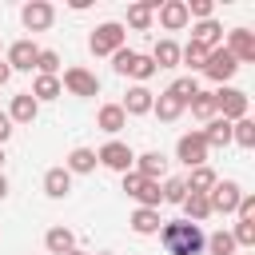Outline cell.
<instances>
[{
    "label": "cell",
    "instance_id": "40",
    "mask_svg": "<svg viewBox=\"0 0 255 255\" xmlns=\"http://www.w3.org/2000/svg\"><path fill=\"white\" fill-rule=\"evenodd\" d=\"M235 219H255V195L243 191V199H239V207H235Z\"/></svg>",
    "mask_w": 255,
    "mask_h": 255
},
{
    "label": "cell",
    "instance_id": "30",
    "mask_svg": "<svg viewBox=\"0 0 255 255\" xmlns=\"http://www.w3.org/2000/svg\"><path fill=\"white\" fill-rule=\"evenodd\" d=\"M151 112L159 116V124H171V120H179V116H183V104H179V100H171V96L163 92V96H155Z\"/></svg>",
    "mask_w": 255,
    "mask_h": 255
},
{
    "label": "cell",
    "instance_id": "1",
    "mask_svg": "<svg viewBox=\"0 0 255 255\" xmlns=\"http://www.w3.org/2000/svg\"><path fill=\"white\" fill-rule=\"evenodd\" d=\"M159 243L167 255H199L207 235L199 231V223H187V219H171L159 227Z\"/></svg>",
    "mask_w": 255,
    "mask_h": 255
},
{
    "label": "cell",
    "instance_id": "22",
    "mask_svg": "<svg viewBox=\"0 0 255 255\" xmlns=\"http://www.w3.org/2000/svg\"><path fill=\"white\" fill-rule=\"evenodd\" d=\"M128 223H131L135 235H159V223H163V219H159V211H151V207H135Z\"/></svg>",
    "mask_w": 255,
    "mask_h": 255
},
{
    "label": "cell",
    "instance_id": "26",
    "mask_svg": "<svg viewBox=\"0 0 255 255\" xmlns=\"http://www.w3.org/2000/svg\"><path fill=\"white\" fill-rule=\"evenodd\" d=\"M215 179H219V175L203 163V167H191V175H187L183 183H187V191H191V195H207V191L215 187Z\"/></svg>",
    "mask_w": 255,
    "mask_h": 255
},
{
    "label": "cell",
    "instance_id": "24",
    "mask_svg": "<svg viewBox=\"0 0 255 255\" xmlns=\"http://www.w3.org/2000/svg\"><path fill=\"white\" fill-rule=\"evenodd\" d=\"M60 96H64L60 76H36V84H32V100H36V104H52V100H60Z\"/></svg>",
    "mask_w": 255,
    "mask_h": 255
},
{
    "label": "cell",
    "instance_id": "13",
    "mask_svg": "<svg viewBox=\"0 0 255 255\" xmlns=\"http://www.w3.org/2000/svg\"><path fill=\"white\" fill-rule=\"evenodd\" d=\"M36 44L32 40H16V44H8V56H4V64L12 68V72H32L36 68Z\"/></svg>",
    "mask_w": 255,
    "mask_h": 255
},
{
    "label": "cell",
    "instance_id": "41",
    "mask_svg": "<svg viewBox=\"0 0 255 255\" xmlns=\"http://www.w3.org/2000/svg\"><path fill=\"white\" fill-rule=\"evenodd\" d=\"M12 128H16V124L8 120V112H0V147H4L8 139H12Z\"/></svg>",
    "mask_w": 255,
    "mask_h": 255
},
{
    "label": "cell",
    "instance_id": "4",
    "mask_svg": "<svg viewBox=\"0 0 255 255\" xmlns=\"http://www.w3.org/2000/svg\"><path fill=\"white\" fill-rule=\"evenodd\" d=\"M60 88L68 92V96H80V100H92V96H100V80H96V72H88V68H64V76H60Z\"/></svg>",
    "mask_w": 255,
    "mask_h": 255
},
{
    "label": "cell",
    "instance_id": "33",
    "mask_svg": "<svg viewBox=\"0 0 255 255\" xmlns=\"http://www.w3.org/2000/svg\"><path fill=\"white\" fill-rule=\"evenodd\" d=\"M199 92V84H195V76H179V80H171V88H167V96L171 100H179L183 108L191 104V96Z\"/></svg>",
    "mask_w": 255,
    "mask_h": 255
},
{
    "label": "cell",
    "instance_id": "28",
    "mask_svg": "<svg viewBox=\"0 0 255 255\" xmlns=\"http://www.w3.org/2000/svg\"><path fill=\"white\" fill-rule=\"evenodd\" d=\"M151 64H155V68H175V64H179V44H175V40H159V44L151 48Z\"/></svg>",
    "mask_w": 255,
    "mask_h": 255
},
{
    "label": "cell",
    "instance_id": "29",
    "mask_svg": "<svg viewBox=\"0 0 255 255\" xmlns=\"http://www.w3.org/2000/svg\"><path fill=\"white\" fill-rule=\"evenodd\" d=\"M207 52H211V48H203V44L187 40V44L179 48V64H187L191 72H203V64H207Z\"/></svg>",
    "mask_w": 255,
    "mask_h": 255
},
{
    "label": "cell",
    "instance_id": "45",
    "mask_svg": "<svg viewBox=\"0 0 255 255\" xmlns=\"http://www.w3.org/2000/svg\"><path fill=\"white\" fill-rule=\"evenodd\" d=\"M0 163H4V147H0Z\"/></svg>",
    "mask_w": 255,
    "mask_h": 255
},
{
    "label": "cell",
    "instance_id": "8",
    "mask_svg": "<svg viewBox=\"0 0 255 255\" xmlns=\"http://www.w3.org/2000/svg\"><path fill=\"white\" fill-rule=\"evenodd\" d=\"M207 155H211V147L203 143L199 131H183V135L175 139V159H179V163H187V167H203Z\"/></svg>",
    "mask_w": 255,
    "mask_h": 255
},
{
    "label": "cell",
    "instance_id": "14",
    "mask_svg": "<svg viewBox=\"0 0 255 255\" xmlns=\"http://www.w3.org/2000/svg\"><path fill=\"white\" fill-rule=\"evenodd\" d=\"M151 104H155V92H151L147 84H131L120 108H124V116H147V112H151Z\"/></svg>",
    "mask_w": 255,
    "mask_h": 255
},
{
    "label": "cell",
    "instance_id": "46",
    "mask_svg": "<svg viewBox=\"0 0 255 255\" xmlns=\"http://www.w3.org/2000/svg\"><path fill=\"white\" fill-rule=\"evenodd\" d=\"M100 255H112V251H100Z\"/></svg>",
    "mask_w": 255,
    "mask_h": 255
},
{
    "label": "cell",
    "instance_id": "6",
    "mask_svg": "<svg viewBox=\"0 0 255 255\" xmlns=\"http://www.w3.org/2000/svg\"><path fill=\"white\" fill-rule=\"evenodd\" d=\"M239 199H243V187H239L235 179H215V187L207 191V203H211V215H235V207H239Z\"/></svg>",
    "mask_w": 255,
    "mask_h": 255
},
{
    "label": "cell",
    "instance_id": "25",
    "mask_svg": "<svg viewBox=\"0 0 255 255\" xmlns=\"http://www.w3.org/2000/svg\"><path fill=\"white\" fill-rule=\"evenodd\" d=\"M155 8H159V0L131 4V8H128V24H131L135 32H147V28H151V16H155Z\"/></svg>",
    "mask_w": 255,
    "mask_h": 255
},
{
    "label": "cell",
    "instance_id": "38",
    "mask_svg": "<svg viewBox=\"0 0 255 255\" xmlns=\"http://www.w3.org/2000/svg\"><path fill=\"white\" fill-rule=\"evenodd\" d=\"M231 239H235V247H255V219H235Z\"/></svg>",
    "mask_w": 255,
    "mask_h": 255
},
{
    "label": "cell",
    "instance_id": "42",
    "mask_svg": "<svg viewBox=\"0 0 255 255\" xmlns=\"http://www.w3.org/2000/svg\"><path fill=\"white\" fill-rule=\"evenodd\" d=\"M8 80H12V68H8V64H4V60H0V88H4V84H8Z\"/></svg>",
    "mask_w": 255,
    "mask_h": 255
},
{
    "label": "cell",
    "instance_id": "16",
    "mask_svg": "<svg viewBox=\"0 0 255 255\" xmlns=\"http://www.w3.org/2000/svg\"><path fill=\"white\" fill-rule=\"evenodd\" d=\"M72 191V175H68V167L60 163V167H48L44 171V195L48 199H64Z\"/></svg>",
    "mask_w": 255,
    "mask_h": 255
},
{
    "label": "cell",
    "instance_id": "34",
    "mask_svg": "<svg viewBox=\"0 0 255 255\" xmlns=\"http://www.w3.org/2000/svg\"><path fill=\"white\" fill-rule=\"evenodd\" d=\"M231 143H239V147H255V120H251V116H243V120L231 124Z\"/></svg>",
    "mask_w": 255,
    "mask_h": 255
},
{
    "label": "cell",
    "instance_id": "36",
    "mask_svg": "<svg viewBox=\"0 0 255 255\" xmlns=\"http://www.w3.org/2000/svg\"><path fill=\"white\" fill-rule=\"evenodd\" d=\"M36 72H40V76H56V72H60V52L40 48V52H36Z\"/></svg>",
    "mask_w": 255,
    "mask_h": 255
},
{
    "label": "cell",
    "instance_id": "44",
    "mask_svg": "<svg viewBox=\"0 0 255 255\" xmlns=\"http://www.w3.org/2000/svg\"><path fill=\"white\" fill-rule=\"evenodd\" d=\"M68 255H88V251H80V247H76V251H68Z\"/></svg>",
    "mask_w": 255,
    "mask_h": 255
},
{
    "label": "cell",
    "instance_id": "35",
    "mask_svg": "<svg viewBox=\"0 0 255 255\" xmlns=\"http://www.w3.org/2000/svg\"><path fill=\"white\" fill-rule=\"evenodd\" d=\"M203 251H211V255H235V239H231V231H215V235H207Z\"/></svg>",
    "mask_w": 255,
    "mask_h": 255
},
{
    "label": "cell",
    "instance_id": "19",
    "mask_svg": "<svg viewBox=\"0 0 255 255\" xmlns=\"http://www.w3.org/2000/svg\"><path fill=\"white\" fill-rule=\"evenodd\" d=\"M199 135H203L207 147H227V143H231V124H227L223 116H215V120H207V124L199 128Z\"/></svg>",
    "mask_w": 255,
    "mask_h": 255
},
{
    "label": "cell",
    "instance_id": "32",
    "mask_svg": "<svg viewBox=\"0 0 255 255\" xmlns=\"http://www.w3.org/2000/svg\"><path fill=\"white\" fill-rule=\"evenodd\" d=\"M155 72H159V68L151 64V56H139V52H135V60L128 64V72H124V76H131L135 84H147V80H151Z\"/></svg>",
    "mask_w": 255,
    "mask_h": 255
},
{
    "label": "cell",
    "instance_id": "5",
    "mask_svg": "<svg viewBox=\"0 0 255 255\" xmlns=\"http://www.w3.org/2000/svg\"><path fill=\"white\" fill-rule=\"evenodd\" d=\"M211 96H215V116H223L227 124L243 120L247 108H251V100H247L243 88H219V92H211Z\"/></svg>",
    "mask_w": 255,
    "mask_h": 255
},
{
    "label": "cell",
    "instance_id": "11",
    "mask_svg": "<svg viewBox=\"0 0 255 255\" xmlns=\"http://www.w3.org/2000/svg\"><path fill=\"white\" fill-rule=\"evenodd\" d=\"M223 48L235 56V64H251V60H255V32H251V28H231Z\"/></svg>",
    "mask_w": 255,
    "mask_h": 255
},
{
    "label": "cell",
    "instance_id": "37",
    "mask_svg": "<svg viewBox=\"0 0 255 255\" xmlns=\"http://www.w3.org/2000/svg\"><path fill=\"white\" fill-rule=\"evenodd\" d=\"M159 195H163V203H183V195H187V183H183V175H171V179L159 187Z\"/></svg>",
    "mask_w": 255,
    "mask_h": 255
},
{
    "label": "cell",
    "instance_id": "21",
    "mask_svg": "<svg viewBox=\"0 0 255 255\" xmlns=\"http://www.w3.org/2000/svg\"><path fill=\"white\" fill-rule=\"evenodd\" d=\"M44 247L52 251V255H68V251H76V235L60 223V227H48L44 231Z\"/></svg>",
    "mask_w": 255,
    "mask_h": 255
},
{
    "label": "cell",
    "instance_id": "23",
    "mask_svg": "<svg viewBox=\"0 0 255 255\" xmlns=\"http://www.w3.org/2000/svg\"><path fill=\"white\" fill-rule=\"evenodd\" d=\"M191 40L203 44V48H219V40H223V24H219V20H199V24L191 28Z\"/></svg>",
    "mask_w": 255,
    "mask_h": 255
},
{
    "label": "cell",
    "instance_id": "3",
    "mask_svg": "<svg viewBox=\"0 0 255 255\" xmlns=\"http://www.w3.org/2000/svg\"><path fill=\"white\" fill-rule=\"evenodd\" d=\"M124 191H128L139 207H151V211H159V203H163L159 183H155V179H143L139 171H124Z\"/></svg>",
    "mask_w": 255,
    "mask_h": 255
},
{
    "label": "cell",
    "instance_id": "18",
    "mask_svg": "<svg viewBox=\"0 0 255 255\" xmlns=\"http://www.w3.org/2000/svg\"><path fill=\"white\" fill-rule=\"evenodd\" d=\"M96 128H100V131H108V135L124 131V128H128V116H124V108H120V104H104V108L96 112Z\"/></svg>",
    "mask_w": 255,
    "mask_h": 255
},
{
    "label": "cell",
    "instance_id": "17",
    "mask_svg": "<svg viewBox=\"0 0 255 255\" xmlns=\"http://www.w3.org/2000/svg\"><path fill=\"white\" fill-rule=\"evenodd\" d=\"M36 112H40V104L32 100V92L12 96V104H8V120H12V124H32V120H36Z\"/></svg>",
    "mask_w": 255,
    "mask_h": 255
},
{
    "label": "cell",
    "instance_id": "2",
    "mask_svg": "<svg viewBox=\"0 0 255 255\" xmlns=\"http://www.w3.org/2000/svg\"><path fill=\"white\" fill-rule=\"evenodd\" d=\"M124 36H128V28H124L120 20H104V24H96L92 36H88V52H92V56H116V52L124 48Z\"/></svg>",
    "mask_w": 255,
    "mask_h": 255
},
{
    "label": "cell",
    "instance_id": "43",
    "mask_svg": "<svg viewBox=\"0 0 255 255\" xmlns=\"http://www.w3.org/2000/svg\"><path fill=\"white\" fill-rule=\"evenodd\" d=\"M4 195H8V179L0 175V199H4Z\"/></svg>",
    "mask_w": 255,
    "mask_h": 255
},
{
    "label": "cell",
    "instance_id": "31",
    "mask_svg": "<svg viewBox=\"0 0 255 255\" xmlns=\"http://www.w3.org/2000/svg\"><path fill=\"white\" fill-rule=\"evenodd\" d=\"M187 108H191V116H195V120H203V124H207V120H215V96H211V92H203V88L191 96V104H187Z\"/></svg>",
    "mask_w": 255,
    "mask_h": 255
},
{
    "label": "cell",
    "instance_id": "9",
    "mask_svg": "<svg viewBox=\"0 0 255 255\" xmlns=\"http://www.w3.org/2000/svg\"><path fill=\"white\" fill-rule=\"evenodd\" d=\"M96 159H100L108 171H120V175H124V171H131V163H135V151H131L128 143H120V139H108V143L96 151Z\"/></svg>",
    "mask_w": 255,
    "mask_h": 255
},
{
    "label": "cell",
    "instance_id": "39",
    "mask_svg": "<svg viewBox=\"0 0 255 255\" xmlns=\"http://www.w3.org/2000/svg\"><path fill=\"white\" fill-rule=\"evenodd\" d=\"M211 12H215L211 0H191L187 4V16H195V20H211Z\"/></svg>",
    "mask_w": 255,
    "mask_h": 255
},
{
    "label": "cell",
    "instance_id": "7",
    "mask_svg": "<svg viewBox=\"0 0 255 255\" xmlns=\"http://www.w3.org/2000/svg\"><path fill=\"white\" fill-rule=\"evenodd\" d=\"M239 72V64H235V56L219 44V48H211L207 52V64H203V76L211 80V84H219V88H227V80Z\"/></svg>",
    "mask_w": 255,
    "mask_h": 255
},
{
    "label": "cell",
    "instance_id": "12",
    "mask_svg": "<svg viewBox=\"0 0 255 255\" xmlns=\"http://www.w3.org/2000/svg\"><path fill=\"white\" fill-rule=\"evenodd\" d=\"M155 12H159V28H167V32H179V28L191 24V16H187V0H163Z\"/></svg>",
    "mask_w": 255,
    "mask_h": 255
},
{
    "label": "cell",
    "instance_id": "27",
    "mask_svg": "<svg viewBox=\"0 0 255 255\" xmlns=\"http://www.w3.org/2000/svg\"><path fill=\"white\" fill-rule=\"evenodd\" d=\"M179 207H183V215H187V223H203V219L211 215V203H207V195H191V191H187Z\"/></svg>",
    "mask_w": 255,
    "mask_h": 255
},
{
    "label": "cell",
    "instance_id": "10",
    "mask_svg": "<svg viewBox=\"0 0 255 255\" xmlns=\"http://www.w3.org/2000/svg\"><path fill=\"white\" fill-rule=\"evenodd\" d=\"M20 20H24L28 32H48L52 20H56V8H52L48 0H28V4L20 8Z\"/></svg>",
    "mask_w": 255,
    "mask_h": 255
},
{
    "label": "cell",
    "instance_id": "15",
    "mask_svg": "<svg viewBox=\"0 0 255 255\" xmlns=\"http://www.w3.org/2000/svg\"><path fill=\"white\" fill-rule=\"evenodd\" d=\"M131 171H139L143 179H155V183H159V175L167 171V155H163V151H143V155H135Z\"/></svg>",
    "mask_w": 255,
    "mask_h": 255
},
{
    "label": "cell",
    "instance_id": "20",
    "mask_svg": "<svg viewBox=\"0 0 255 255\" xmlns=\"http://www.w3.org/2000/svg\"><path fill=\"white\" fill-rule=\"evenodd\" d=\"M96 151L92 147H72L68 151V159H64V167H68V175H92L96 171Z\"/></svg>",
    "mask_w": 255,
    "mask_h": 255
}]
</instances>
